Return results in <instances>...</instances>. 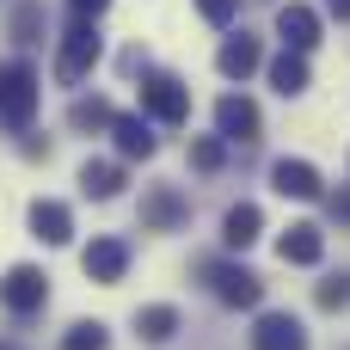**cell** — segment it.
Returning a JSON list of instances; mask_svg holds the SVG:
<instances>
[{"label":"cell","mask_w":350,"mask_h":350,"mask_svg":"<svg viewBox=\"0 0 350 350\" xmlns=\"http://www.w3.org/2000/svg\"><path fill=\"white\" fill-rule=\"evenodd\" d=\"M80 191L98 197V203H111V197L123 191V172H117L111 160H86V166H80Z\"/></svg>","instance_id":"20"},{"label":"cell","mask_w":350,"mask_h":350,"mask_svg":"<svg viewBox=\"0 0 350 350\" xmlns=\"http://www.w3.org/2000/svg\"><path fill=\"white\" fill-rule=\"evenodd\" d=\"M326 12H338V18H350V0H326Z\"/></svg>","instance_id":"28"},{"label":"cell","mask_w":350,"mask_h":350,"mask_svg":"<svg viewBox=\"0 0 350 350\" xmlns=\"http://www.w3.org/2000/svg\"><path fill=\"white\" fill-rule=\"evenodd\" d=\"M68 6H74V18H98V12H105L111 0H68Z\"/></svg>","instance_id":"26"},{"label":"cell","mask_w":350,"mask_h":350,"mask_svg":"<svg viewBox=\"0 0 350 350\" xmlns=\"http://www.w3.org/2000/svg\"><path fill=\"white\" fill-rule=\"evenodd\" d=\"M252 350H308V326H301L295 314H258Z\"/></svg>","instance_id":"10"},{"label":"cell","mask_w":350,"mask_h":350,"mask_svg":"<svg viewBox=\"0 0 350 350\" xmlns=\"http://www.w3.org/2000/svg\"><path fill=\"white\" fill-rule=\"evenodd\" d=\"M197 12H203L209 25H228V18L240 12V0H197Z\"/></svg>","instance_id":"25"},{"label":"cell","mask_w":350,"mask_h":350,"mask_svg":"<svg viewBox=\"0 0 350 350\" xmlns=\"http://www.w3.org/2000/svg\"><path fill=\"white\" fill-rule=\"evenodd\" d=\"M111 135H117V154L123 160H154V129H148V117H129V111H117V123H111Z\"/></svg>","instance_id":"14"},{"label":"cell","mask_w":350,"mask_h":350,"mask_svg":"<svg viewBox=\"0 0 350 350\" xmlns=\"http://www.w3.org/2000/svg\"><path fill=\"white\" fill-rule=\"evenodd\" d=\"M197 277L209 283V295L221 308H258L265 301V277L246 271V265H234V258H197Z\"/></svg>","instance_id":"1"},{"label":"cell","mask_w":350,"mask_h":350,"mask_svg":"<svg viewBox=\"0 0 350 350\" xmlns=\"http://www.w3.org/2000/svg\"><path fill=\"white\" fill-rule=\"evenodd\" d=\"M0 308L18 314V320L43 314V308H49V277H43L37 265H12V271L0 277Z\"/></svg>","instance_id":"4"},{"label":"cell","mask_w":350,"mask_h":350,"mask_svg":"<svg viewBox=\"0 0 350 350\" xmlns=\"http://www.w3.org/2000/svg\"><path fill=\"white\" fill-rule=\"evenodd\" d=\"M80 265H86V277H92V283H105V289H111V283H123V271H129V246L105 234V240H92V246L80 252Z\"/></svg>","instance_id":"9"},{"label":"cell","mask_w":350,"mask_h":350,"mask_svg":"<svg viewBox=\"0 0 350 350\" xmlns=\"http://www.w3.org/2000/svg\"><path fill=\"white\" fill-rule=\"evenodd\" d=\"M271 86H277L283 98H301V92H308V55L283 49V55L271 62Z\"/></svg>","instance_id":"18"},{"label":"cell","mask_w":350,"mask_h":350,"mask_svg":"<svg viewBox=\"0 0 350 350\" xmlns=\"http://www.w3.org/2000/svg\"><path fill=\"white\" fill-rule=\"evenodd\" d=\"M215 135L221 142H258V105L246 98V92H228L221 105H215Z\"/></svg>","instance_id":"7"},{"label":"cell","mask_w":350,"mask_h":350,"mask_svg":"<svg viewBox=\"0 0 350 350\" xmlns=\"http://www.w3.org/2000/svg\"><path fill=\"white\" fill-rule=\"evenodd\" d=\"M98 55H105L98 25H92V18H74V25L62 31V49H55V80H62V86H80V80L92 74Z\"/></svg>","instance_id":"3"},{"label":"cell","mask_w":350,"mask_h":350,"mask_svg":"<svg viewBox=\"0 0 350 350\" xmlns=\"http://www.w3.org/2000/svg\"><path fill=\"white\" fill-rule=\"evenodd\" d=\"M277 258H283V265H320V258H326V234H320L314 221H295V228L277 240Z\"/></svg>","instance_id":"13"},{"label":"cell","mask_w":350,"mask_h":350,"mask_svg":"<svg viewBox=\"0 0 350 350\" xmlns=\"http://www.w3.org/2000/svg\"><path fill=\"white\" fill-rule=\"evenodd\" d=\"M31 234H37L43 246H68V240H74V215H68V203L37 197V203H31Z\"/></svg>","instance_id":"12"},{"label":"cell","mask_w":350,"mask_h":350,"mask_svg":"<svg viewBox=\"0 0 350 350\" xmlns=\"http://www.w3.org/2000/svg\"><path fill=\"white\" fill-rule=\"evenodd\" d=\"M258 228H265L258 203H234V209L221 215V246H228V252H246V246L258 240Z\"/></svg>","instance_id":"16"},{"label":"cell","mask_w":350,"mask_h":350,"mask_svg":"<svg viewBox=\"0 0 350 350\" xmlns=\"http://www.w3.org/2000/svg\"><path fill=\"white\" fill-rule=\"evenodd\" d=\"M0 350H6V345H0Z\"/></svg>","instance_id":"29"},{"label":"cell","mask_w":350,"mask_h":350,"mask_svg":"<svg viewBox=\"0 0 350 350\" xmlns=\"http://www.w3.org/2000/svg\"><path fill=\"white\" fill-rule=\"evenodd\" d=\"M191 221V197L178 191V185H154L148 197H142V228L148 234H178Z\"/></svg>","instance_id":"6"},{"label":"cell","mask_w":350,"mask_h":350,"mask_svg":"<svg viewBox=\"0 0 350 350\" xmlns=\"http://www.w3.org/2000/svg\"><path fill=\"white\" fill-rule=\"evenodd\" d=\"M37 98H43V86H37V68L31 62H0V129H31V117H37Z\"/></svg>","instance_id":"2"},{"label":"cell","mask_w":350,"mask_h":350,"mask_svg":"<svg viewBox=\"0 0 350 350\" xmlns=\"http://www.w3.org/2000/svg\"><path fill=\"white\" fill-rule=\"evenodd\" d=\"M332 215H338V221H350V191H345V197H332Z\"/></svg>","instance_id":"27"},{"label":"cell","mask_w":350,"mask_h":350,"mask_svg":"<svg viewBox=\"0 0 350 350\" xmlns=\"http://www.w3.org/2000/svg\"><path fill=\"white\" fill-rule=\"evenodd\" d=\"M271 185H277L283 197H295V203H314V197L326 191L320 166H308V160H277V166H271Z\"/></svg>","instance_id":"11"},{"label":"cell","mask_w":350,"mask_h":350,"mask_svg":"<svg viewBox=\"0 0 350 350\" xmlns=\"http://www.w3.org/2000/svg\"><path fill=\"white\" fill-rule=\"evenodd\" d=\"M258 62H265V49H258V37H246V31H240V37H228V43L215 49V68H221L228 80H246Z\"/></svg>","instance_id":"15"},{"label":"cell","mask_w":350,"mask_h":350,"mask_svg":"<svg viewBox=\"0 0 350 350\" xmlns=\"http://www.w3.org/2000/svg\"><path fill=\"white\" fill-rule=\"evenodd\" d=\"M62 350H111V332H105L98 320H74V326L62 332Z\"/></svg>","instance_id":"22"},{"label":"cell","mask_w":350,"mask_h":350,"mask_svg":"<svg viewBox=\"0 0 350 350\" xmlns=\"http://www.w3.org/2000/svg\"><path fill=\"white\" fill-rule=\"evenodd\" d=\"M191 166H197V172H221V166H228V142H221V135H197V142H191Z\"/></svg>","instance_id":"23"},{"label":"cell","mask_w":350,"mask_h":350,"mask_svg":"<svg viewBox=\"0 0 350 350\" xmlns=\"http://www.w3.org/2000/svg\"><path fill=\"white\" fill-rule=\"evenodd\" d=\"M172 332H178V308H166V301L135 308V338L142 345H172Z\"/></svg>","instance_id":"17"},{"label":"cell","mask_w":350,"mask_h":350,"mask_svg":"<svg viewBox=\"0 0 350 350\" xmlns=\"http://www.w3.org/2000/svg\"><path fill=\"white\" fill-rule=\"evenodd\" d=\"M314 301H320L326 314H345V308H350V277H345V271H338V277H326V283L314 289Z\"/></svg>","instance_id":"24"},{"label":"cell","mask_w":350,"mask_h":350,"mask_svg":"<svg viewBox=\"0 0 350 350\" xmlns=\"http://www.w3.org/2000/svg\"><path fill=\"white\" fill-rule=\"evenodd\" d=\"M111 123H117L111 98H74V105H68V129H80V135H92V129H111Z\"/></svg>","instance_id":"19"},{"label":"cell","mask_w":350,"mask_h":350,"mask_svg":"<svg viewBox=\"0 0 350 350\" xmlns=\"http://www.w3.org/2000/svg\"><path fill=\"white\" fill-rule=\"evenodd\" d=\"M142 111L160 117V123H185V117H191L185 80H178V74H148V80H142Z\"/></svg>","instance_id":"5"},{"label":"cell","mask_w":350,"mask_h":350,"mask_svg":"<svg viewBox=\"0 0 350 350\" xmlns=\"http://www.w3.org/2000/svg\"><path fill=\"white\" fill-rule=\"evenodd\" d=\"M277 37H283V49L308 55V49L320 43V12H314V6H301V0L277 6Z\"/></svg>","instance_id":"8"},{"label":"cell","mask_w":350,"mask_h":350,"mask_svg":"<svg viewBox=\"0 0 350 350\" xmlns=\"http://www.w3.org/2000/svg\"><path fill=\"white\" fill-rule=\"evenodd\" d=\"M6 31H12V43H43V0H18Z\"/></svg>","instance_id":"21"}]
</instances>
